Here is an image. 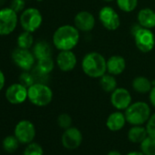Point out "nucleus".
I'll use <instances>...</instances> for the list:
<instances>
[{
  "mask_svg": "<svg viewBox=\"0 0 155 155\" xmlns=\"http://www.w3.org/2000/svg\"><path fill=\"white\" fill-rule=\"evenodd\" d=\"M6 100L13 105H19L28 100V88L20 82L9 85L5 92Z\"/></svg>",
  "mask_w": 155,
  "mask_h": 155,
  "instance_id": "14",
  "label": "nucleus"
},
{
  "mask_svg": "<svg viewBox=\"0 0 155 155\" xmlns=\"http://www.w3.org/2000/svg\"><path fill=\"white\" fill-rule=\"evenodd\" d=\"M83 73L91 79H100L107 73V58L98 51L85 54L81 59Z\"/></svg>",
  "mask_w": 155,
  "mask_h": 155,
  "instance_id": "2",
  "label": "nucleus"
},
{
  "mask_svg": "<svg viewBox=\"0 0 155 155\" xmlns=\"http://www.w3.org/2000/svg\"><path fill=\"white\" fill-rule=\"evenodd\" d=\"M5 85H6V76L2 71V69L0 68V91L5 88Z\"/></svg>",
  "mask_w": 155,
  "mask_h": 155,
  "instance_id": "34",
  "label": "nucleus"
},
{
  "mask_svg": "<svg viewBox=\"0 0 155 155\" xmlns=\"http://www.w3.org/2000/svg\"><path fill=\"white\" fill-rule=\"evenodd\" d=\"M57 123L61 129L66 130L72 126V118L68 113H61L57 119Z\"/></svg>",
  "mask_w": 155,
  "mask_h": 155,
  "instance_id": "30",
  "label": "nucleus"
},
{
  "mask_svg": "<svg viewBox=\"0 0 155 155\" xmlns=\"http://www.w3.org/2000/svg\"><path fill=\"white\" fill-rule=\"evenodd\" d=\"M140 148L144 155H155V138L148 135L140 143Z\"/></svg>",
  "mask_w": 155,
  "mask_h": 155,
  "instance_id": "26",
  "label": "nucleus"
},
{
  "mask_svg": "<svg viewBox=\"0 0 155 155\" xmlns=\"http://www.w3.org/2000/svg\"><path fill=\"white\" fill-rule=\"evenodd\" d=\"M102 1H104V2H106V3H111V2L115 1V0H102Z\"/></svg>",
  "mask_w": 155,
  "mask_h": 155,
  "instance_id": "38",
  "label": "nucleus"
},
{
  "mask_svg": "<svg viewBox=\"0 0 155 155\" xmlns=\"http://www.w3.org/2000/svg\"><path fill=\"white\" fill-rule=\"evenodd\" d=\"M19 146V140L17 139V137L14 135H8L7 136L3 141H2V147L5 151L8 153H13L15 152Z\"/></svg>",
  "mask_w": 155,
  "mask_h": 155,
  "instance_id": "27",
  "label": "nucleus"
},
{
  "mask_svg": "<svg viewBox=\"0 0 155 155\" xmlns=\"http://www.w3.org/2000/svg\"><path fill=\"white\" fill-rule=\"evenodd\" d=\"M43 23V16L36 8H27L19 16V25L24 31L36 32Z\"/></svg>",
  "mask_w": 155,
  "mask_h": 155,
  "instance_id": "6",
  "label": "nucleus"
},
{
  "mask_svg": "<svg viewBox=\"0 0 155 155\" xmlns=\"http://www.w3.org/2000/svg\"><path fill=\"white\" fill-rule=\"evenodd\" d=\"M73 25L80 30L81 33H90L96 26V18L91 12L82 10L75 15Z\"/></svg>",
  "mask_w": 155,
  "mask_h": 155,
  "instance_id": "12",
  "label": "nucleus"
},
{
  "mask_svg": "<svg viewBox=\"0 0 155 155\" xmlns=\"http://www.w3.org/2000/svg\"><path fill=\"white\" fill-rule=\"evenodd\" d=\"M149 101L150 104L155 109V84L152 86L150 91L149 92Z\"/></svg>",
  "mask_w": 155,
  "mask_h": 155,
  "instance_id": "33",
  "label": "nucleus"
},
{
  "mask_svg": "<svg viewBox=\"0 0 155 155\" xmlns=\"http://www.w3.org/2000/svg\"><path fill=\"white\" fill-rule=\"evenodd\" d=\"M107 155H122V154H121L120 151H118V150H113L109 151Z\"/></svg>",
  "mask_w": 155,
  "mask_h": 155,
  "instance_id": "35",
  "label": "nucleus"
},
{
  "mask_svg": "<svg viewBox=\"0 0 155 155\" xmlns=\"http://www.w3.org/2000/svg\"><path fill=\"white\" fill-rule=\"evenodd\" d=\"M23 155H44V151L38 143L30 142L26 147Z\"/></svg>",
  "mask_w": 155,
  "mask_h": 155,
  "instance_id": "29",
  "label": "nucleus"
},
{
  "mask_svg": "<svg viewBox=\"0 0 155 155\" xmlns=\"http://www.w3.org/2000/svg\"><path fill=\"white\" fill-rule=\"evenodd\" d=\"M55 61L59 70L62 72H69L76 68L78 58L73 50H62L58 53Z\"/></svg>",
  "mask_w": 155,
  "mask_h": 155,
  "instance_id": "15",
  "label": "nucleus"
},
{
  "mask_svg": "<svg viewBox=\"0 0 155 155\" xmlns=\"http://www.w3.org/2000/svg\"><path fill=\"white\" fill-rule=\"evenodd\" d=\"M31 50L37 60L52 57V53H53L51 45L46 40H38L35 42Z\"/></svg>",
  "mask_w": 155,
  "mask_h": 155,
  "instance_id": "20",
  "label": "nucleus"
},
{
  "mask_svg": "<svg viewBox=\"0 0 155 155\" xmlns=\"http://www.w3.org/2000/svg\"><path fill=\"white\" fill-rule=\"evenodd\" d=\"M6 2H7V0H0V7H3Z\"/></svg>",
  "mask_w": 155,
  "mask_h": 155,
  "instance_id": "37",
  "label": "nucleus"
},
{
  "mask_svg": "<svg viewBox=\"0 0 155 155\" xmlns=\"http://www.w3.org/2000/svg\"><path fill=\"white\" fill-rule=\"evenodd\" d=\"M126 59L120 55H112L107 58V73L115 77L121 75L126 69Z\"/></svg>",
  "mask_w": 155,
  "mask_h": 155,
  "instance_id": "16",
  "label": "nucleus"
},
{
  "mask_svg": "<svg viewBox=\"0 0 155 155\" xmlns=\"http://www.w3.org/2000/svg\"><path fill=\"white\" fill-rule=\"evenodd\" d=\"M119 10L124 13H131L138 8L139 0H115Z\"/></svg>",
  "mask_w": 155,
  "mask_h": 155,
  "instance_id": "25",
  "label": "nucleus"
},
{
  "mask_svg": "<svg viewBox=\"0 0 155 155\" xmlns=\"http://www.w3.org/2000/svg\"><path fill=\"white\" fill-rule=\"evenodd\" d=\"M147 136V130L143 125L131 126L127 133L128 140L131 143H140Z\"/></svg>",
  "mask_w": 155,
  "mask_h": 155,
  "instance_id": "21",
  "label": "nucleus"
},
{
  "mask_svg": "<svg viewBox=\"0 0 155 155\" xmlns=\"http://www.w3.org/2000/svg\"><path fill=\"white\" fill-rule=\"evenodd\" d=\"M19 23L18 14L10 7L0 8V36L12 34Z\"/></svg>",
  "mask_w": 155,
  "mask_h": 155,
  "instance_id": "7",
  "label": "nucleus"
},
{
  "mask_svg": "<svg viewBox=\"0 0 155 155\" xmlns=\"http://www.w3.org/2000/svg\"><path fill=\"white\" fill-rule=\"evenodd\" d=\"M34 44H35V40H34L33 33L23 30V32H21L17 38L18 48L31 49Z\"/></svg>",
  "mask_w": 155,
  "mask_h": 155,
  "instance_id": "24",
  "label": "nucleus"
},
{
  "mask_svg": "<svg viewBox=\"0 0 155 155\" xmlns=\"http://www.w3.org/2000/svg\"><path fill=\"white\" fill-rule=\"evenodd\" d=\"M18 82H20L25 87L29 88L31 85H33L36 82V80H35V77L32 72L23 71L18 78Z\"/></svg>",
  "mask_w": 155,
  "mask_h": 155,
  "instance_id": "28",
  "label": "nucleus"
},
{
  "mask_svg": "<svg viewBox=\"0 0 155 155\" xmlns=\"http://www.w3.org/2000/svg\"><path fill=\"white\" fill-rule=\"evenodd\" d=\"M152 86V82L144 76H137L131 81L132 90L139 94H149Z\"/></svg>",
  "mask_w": 155,
  "mask_h": 155,
  "instance_id": "19",
  "label": "nucleus"
},
{
  "mask_svg": "<svg viewBox=\"0 0 155 155\" xmlns=\"http://www.w3.org/2000/svg\"><path fill=\"white\" fill-rule=\"evenodd\" d=\"M110 104L116 110H125L132 103V96L129 90L118 87L110 93Z\"/></svg>",
  "mask_w": 155,
  "mask_h": 155,
  "instance_id": "11",
  "label": "nucleus"
},
{
  "mask_svg": "<svg viewBox=\"0 0 155 155\" xmlns=\"http://www.w3.org/2000/svg\"><path fill=\"white\" fill-rule=\"evenodd\" d=\"M127 123L124 112L121 110H115L111 112L106 120V127L109 130L116 132L121 130Z\"/></svg>",
  "mask_w": 155,
  "mask_h": 155,
  "instance_id": "17",
  "label": "nucleus"
},
{
  "mask_svg": "<svg viewBox=\"0 0 155 155\" xmlns=\"http://www.w3.org/2000/svg\"><path fill=\"white\" fill-rule=\"evenodd\" d=\"M28 100L37 107H46L53 100L51 88L44 82H35L28 88Z\"/></svg>",
  "mask_w": 155,
  "mask_h": 155,
  "instance_id": "5",
  "label": "nucleus"
},
{
  "mask_svg": "<svg viewBox=\"0 0 155 155\" xmlns=\"http://www.w3.org/2000/svg\"><path fill=\"white\" fill-rule=\"evenodd\" d=\"M9 7L18 14L26 9V0H11Z\"/></svg>",
  "mask_w": 155,
  "mask_h": 155,
  "instance_id": "32",
  "label": "nucleus"
},
{
  "mask_svg": "<svg viewBox=\"0 0 155 155\" xmlns=\"http://www.w3.org/2000/svg\"><path fill=\"white\" fill-rule=\"evenodd\" d=\"M130 34L137 49L141 53H149L155 47V34L152 29L140 27L137 22L131 27Z\"/></svg>",
  "mask_w": 155,
  "mask_h": 155,
  "instance_id": "3",
  "label": "nucleus"
},
{
  "mask_svg": "<svg viewBox=\"0 0 155 155\" xmlns=\"http://www.w3.org/2000/svg\"><path fill=\"white\" fill-rule=\"evenodd\" d=\"M124 114L130 125H144L151 115V110L147 102L139 101L132 102L124 110Z\"/></svg>",
  "mask_w": 155,
  "mask_h": 155,
  "instance_id": "4",
  "label": "nucleus"
},
{
  "mask_svg": "<svg viewBox=\"0 0 155 155\" xmlns=\"http://www.w3.org/2000/svg\"><path fill=\"white\" fill-rule=\"evenodd\" d=\"M81 32L74 25L59 26L52 35V44L58 51L73 50L80 43Z\"/></svg>",
  "mask_w": 155,
  "mask_h": 155,
  "instance_id": "1",
  "label": "nucleus"
},
{
  "mask_svg": "<svg viewBox=\"0 0 155 155\" xmlns=\"http://www.w3.org/2000/svg\"><path fill=\"white\" fill-rule=\"evenodd\" d=\"M56 66V61L52 58V57L38 59L34 68L39 73L48 76L54 69Z\"/></svg>",
  "mask_w": 155,
  "mask_h": 155,
  "instance_id": "22",
  "label": "nucleus"
},
{
  "mask_svg": "<svg viewBox=\"0 0 155 155\" xmlns=\"http://www.w3.org/2000/svg\"><path fill=\"white\" fill-rule=\"evenodd\" d=\"M82 132L77 127H69L64 130L61 136V142L65 149L72 150L79 148L82 143Z\"/></svg>",
  "mask_w": 155,
  "mask_h": 155,
  "instance_id": "13",
  "label": "nucleus"
},
{
  "mask_svg": "<svg viewBox=\"0 0 155 155\" xmlns=\"http://www.w3.org/2000/svg\"><path fill=\"white\" fill-rule=\"evenodd\" d=\"M126 155H144L141 151H137V150H133V151H130L129 153H127Z\"/></svg>",
  "mask_w": 155,
  "mask_h": 155,
  "instance_id": "36",
  "label": "nucleus"
},
{
  "mask_svg": "<svg viewBox=\"0 0 155 155\" xmlns=\"http://www.w3.org/2000/svg\"><path fill=\"white\" fill-rule=\"evenodd\" d=\"M98 19L101 26L110 31H115L120 26V17L118 11L110 6H104L100 9Z\"/></svg>",
  "mask_w": 155,
  "mask_h": 155,
  "instance_id": "9",
  "label": "nucleus"
},
{
  "mask_svg": "<svg viewBox=\"0 0 155 155\" xmlns=\"http://www.w3.org/2000/svg\"><path fill=\"white\" fill-rule=\"evenodd\" d=\"M137 23L145 28L153 29L155 28V10L150 8H140L137 13Z\"/></svg>",
  "mask_w": 155,
  "mask_h": 155,
  "instance_id": "18",
  "label": "nucleus"
},
{
  "mask_svg": "<svg viewBox=\"0 0 155 155\" xmlns=\"http://www.w3.org/2000/svg\"><path fill=\"white\" fill-rule=\"evenodd\" d=\"M11 58L14 64L23 71H31L37 63L32 50L26 48H16L11 53Z\"/></svg>",
  "mask_w": 155,
  "mask_h": 155,
  "instance_id": "8",
  "label": "nucleus"
},
{
  "mask_svg": "<svg viewBox=\"0 0 155 155\" xmlns=\"http://www.w3.org/2000/svg\"><path fill=\"white\" fill-rule=\"evenodd\" d=\"M99 83L101 88L107 93H111L118 88V81L116 80V77L109 73H106L100 78Z\"/></svg>",
  "mask_w": 155,
  "mask_h": 155,
  "instance_id": "23",
  "label": "nucleus"
},
{
  "mask_svg": "<svg viewBox=\"0 0 155 155\" xmlns=\"http://www.w3.org/2000/svg\"><path fill=\"white\" fill-rule=\"evenodd\" d=\"M145 128L147 130L148 135L152 138H155V112L151 113L150 117L145 124Z\"/></svg>",
  "mask_w": 155,
  "mask_h": 155,
  "instance_id": "31",
  "label": "nucleus"
},
{
  "mask_svg": "<svg viewBox=\"0 0 155 155\" xmlns=\"http://www.w3.org/2000/svg\"><path fill=\"white\" fill-rule=\"evenodd\" d=\"M26 1H27V0H26ZM28 1H31V0H28Z\"/></svg>",
  "mask_w": 155,
  "mask_h": 155,
  "instance_id": "39",
  "label": "nucleus"
},
{
  "mask_svg": "<svg viewBox=\"0 0 155 155\" xmlns=\"http://www.w3.org/2000/svg\"><path fill=\"white\" fill-rule=\"evenodd\" d=\"M14 135L22 144H28L36 137V128L33 122L28 120L18 121L14 130Z\"/></svg>",
  "mask_w": 155,
  "mask_h": 155,
  "instance_id": "10",
  "label": "nucleus"
}]
</instances>
